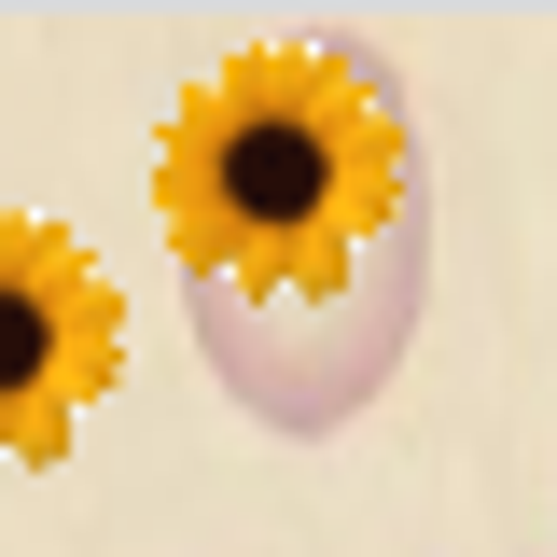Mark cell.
<instances>
[{
  "label": "cell",
  "instance_id": "3957f363",
  "mask_svg": "<svg viewBox=\"0 0 557 557\" xmlns=\"http://www.w3.org/2000/svg\"><path fill=\"white\" fill-rule=\"evenodd\" d=\"M126 376V307L84 237L0 209V474L14 460H70V432Z\"/></svg>",
  "mask_w": 557,
  "mask_h": 557
},
{
  "label": "cell",
  "instance_id": "6da1fadb",
  "mask_svg": "<svg viewBox=\"0 0 557 557\" xmlns=\"http://www.w3.org/2000/svg\"><path fill=\"white\" fill-rule=\"evenodd\" d=\"M405 209H432V182H418L405 70L376 42H265L168 112L153 223L182 278H335Z\"/></svg>",
  "mask_w": 557,
  "mask_h": 557
},
{
  "label": "cell",
  "instance_id": "7a4b0ae2",
  "mask_svg": "<svg viewBox=\"0 0 557 557\" xmlns=\"http://www.w3.org/2000/svg\"><path fill=\"white\" fill-rule=\"evenodd\" d=\"M182 307H196V348L223 376V405L251 432L321 446L405 376L418 321H432V209H405L335 278H182Z\"/></svg>",
  "mask_w": 557,
  "mask_h": 557
}]
</instances>
